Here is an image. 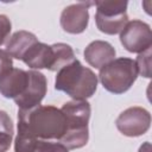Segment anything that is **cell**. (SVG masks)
Returning <instances> with one entry per match:
<instances>
[{"label":"cell","instance_id":"cell-1","mask_svg":"<svg viewBox=\"0 0 152 152\" xmlns=\"http://www.w3.org/2000/svg\"><path fill=\"white\" fill-rule=\"evenodd\" d=\"M18 131L40 140H61L66 132V120L59 108L39 104L18 109Z\"/></svg>","mask_w":152,"mask_h":152},{"label":"cell","instance_id":"cell-2","mask_svg":"<svg viewBox=\"0 0 152 152\" xmlns=\"http://www.w3.org/2000/svg\"><path fill=\"white\" fill-rule=\"evenodd\" d=\"M55 89L65 93L74 100H87L97 89V75L75 59L57 71Z\"/></svg>","mask_w":152,"mask_h":152},{"label":"cell","instance_id":"cell-3","mask_svg":"<svg viewBox=\"0 0 152 152\" xmlns=\"http://www.w3.org/2000/svg\"><path fill=\"white\" fill-rule=\"evenodd\" d=\"M62 113L66 120V132L59 140L68 150L81 148L89 139L88 122L90 119V103L86 100H72L65 102Z\"/></svg>","mask_w":152,"mask_h":152},{"label":"cell","instance_id":"cell-4","mask_svg":"<svg viewBox=\"0 0 152 152\" xmlns=\"http://www.w3.org/2000/svg\"><path fill=\"white\" fill-rule=\"evenodd\" d=\"M138 69L135 61L128 57H119L100 69L99 80L102 87L113 94L126 93L135 82Z\"/></svg>","mask_w":152,"mask_h":152},{"label":"cell","instance_id":"cell-5","mask_svg":"<svg viewBox=\"0 0 152 152\" xmlns=\"http://www.w3.org/2000/svg\"><path fill=\"white\" fill-rule=\"evenodd\" d=\"M95 23L102 33L116 34L128 23L126 0H101L95 1Z\"/></svg>","mask_w":152,"mask_h":152},{"label":"cell","instance_id":"cell-6","mask_svg":"<svg viewBox=\"0 0 152 152\" xmlns=\"http://www.w3.org/2000/svg\"><path fill=\"white\" fill-rule=\"evenodd\" d=\"M120 42L128 52L141 53L152 45V32L147 23L134 19L128 21L120 32Z\"/></svg>","mask_w":152,"mask_h":152},{"label":"cell","instance_id":"cell-7","mask_svg":"<svg viewBox=\"0 0 152 152\" xmlns=\"http://www.w3.org/2000/svg\"><path fill=\"white\" fill-rule=\"evenodd\" d=\"M116 128L126 137H140L145 134L151 126V114L142 107H129L118 116Z\"/></svg>","mask_w":152,"mask_h":152},{"label":"cell","instance_id":"cell-8","mask_svg":"<svg viewBox=\"0 0 152 152\" xmlns=\"http://www.w3.org/2000/svg\"><path fill=\"white\" fill-rule=\"evenodd\" d=\"M93 5V1H82L66 6L61 13L59 23L62 28L71 34L86 31L89 21V7Z\"/></svg>","mask_w":152,"mask_h":152},{"label":"cell","instance_id":"cell-9","mask_svg":"<svg viewBox=\"0 0 152 152\" xmlns=\"http://www.w3.org/2000/svg\"><path fill=\"white\" fill-rule=\"evenodd\" d=\"M48 91V81L44 74L30 70V82L23 95L14 100L19 109H31L40 104Z\"/></svg>","mask_w":152,"mask_h":152},{"label":"cell","instance_id":"cell-10","mask_svg":"<svg viewBox=\"0 0 152 152\" xmlns=\"http://www.w3.org/2000/svg\"><path fill=\"white\" fill-rule=\"evenodd\" d=\"M30 82V70L11 68L0 76V94L6 99L15 100L24 94Z\"/></svg>","mask_w":152,"mask_h":152},{"label":"cell","instance_id":"cell-11","mask_svg":"<svg viewBox=\"0 0 152 152\" xmlns=\"http://www.w3.org/2000/svg\"><path fill=\"white\" fill-rule=\"evenodd\" d=\"M31 69H48L52 71L55 63V52L52 45L42 42L34 43L21 59Z\"/></svg>","mask_w":152,"mask_h":152},{"label":"cell","instance_id":"cell-12","mask_svg":"<svg viewBox=\"0 0 152 152\" xmlns=\"http://www.w3.org/2000/svg\"><path fill=\"white\" fill-rule=\"evenodd\" d=\"M116 51L113 45L106 40H94L84 49L86 62L95 69H101L113 59H115Z\"/></svg>","mask_w":152,"mask_h":152},{"label":"cell","instance_id":"cell-13","mask_svg":"<svg viewBox=\"0 0 152 152\" xmlns=\"http://www.w3.org/2000/svg\"><path fill=\"white\" fill-rule=\"evenodd\" d=\"M38 39L36 37V34H33L32 32L28 31H17L14 32L8 42L6 43V52L15 59H23L24 55L27 52V50L34 44L37 43Z\"/></svg>","mask_w":152,"mask_h":152},{"label":"cell","instance_id":"cell-14","mask_svg":"<svg viewBox=\"0 0 152 152\" xmlns=\"http://www.w3.org/2000/svg\"><path fill=\"white\" fill-rule=\"evenodd\" d=\"M53 52H55V63H53V69L52 71H58L63 66L70 64L76 59L75 52L69 44L65 43H55L52 44Z\"/></svg>","mask_w":152,"mask_h":152},{"label":"cell","instance_id":"cell-15","mask_svg":"<svg viewBox=\"0 0 152 152\" xmlns=\"http://www.w3.org/2000/svg\"><path fill=\"white\" fill-rule=\"evenodd\" d=\"M13 121L5 110H0V152H7L13 139Z\"/></svg>","mask_w":152,"mask_h":152},{"label":"cell","instance_id":"cell-16","mask_svg":"<svg viewBox=\"0 0 152 152\" xmlns=\"http://www.w3.org/2000/svg\"><path fill=\"white\" fill-rule=\"evenodd\" d=\"M138 74H140L142 77L150 78L151 77V48L146 51L138 55L135 59Z\"/></svg>","mask_w":152,"mask_h":152},{"label":"cell","instance_id":"cell-17","mask_svg":"<svg viewBox=\"0 0 152 152\" xmlns=\"http://www.w3.org/2000/svg\"><path fill=\"white\" fill-rule=\"evenodd\" d=\"M33 152H69V150L61 142H52L38 139Z\"/></svg>","mask_w":152,"mask_h":152},{"label":"cell","instance_id":"cell-18","mask_svg":"<svg viewBox=\"0 0 152 152\" xmlns=\"http://www.w3.org/2000/svg\"><path fill=\"white\" fill-rule=\"evenodd\" d=\"M11 28H12V24L8 17L5 14H0V46L10 37Z\"/></svg>","mask_w":152,"mask_h":152},{"label":"cell","instance_id":"cell-19","mask_svg":"<svg viewBox=\"0 0 152 152\" xmlns=\"http://www.w3.org/2000/svg\"><path fill=\"white\" fill-rule=\"evenodd\" d=\"M11 68H13V61L12 57L5 51L0 49V76L8 71Z\"/></svg>","mask_w":152,"mask_h":152},{"label":"cell","instance_id":"cell-20","mask_svg":"<svg viewBox=\"0 0 152 152\" xmlns=\"http://www.w3.org/2000/svg\"><path fill=\"white\" fill-rule=\"evenodd\" d=\"M150 151H151V145H150L148 141L145 142L144 145H141L140 148H139V152H150Z\"/></svg>","mask_w":152,"mask_h":152}]
</instances>
